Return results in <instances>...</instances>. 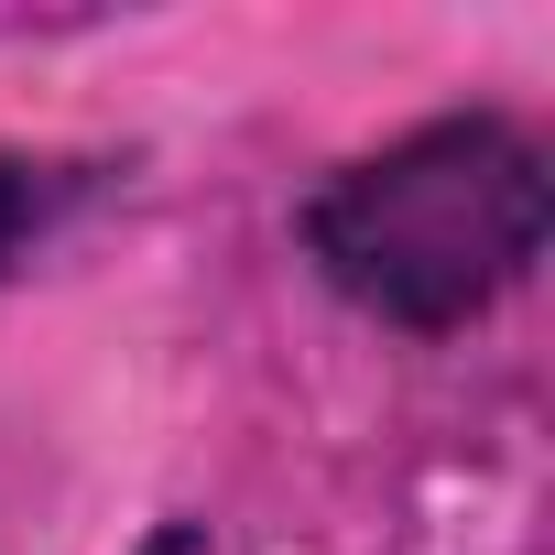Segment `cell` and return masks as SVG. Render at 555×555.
<instances>
[{"label":"cell","mask_w":555,"mask_h":555,"mask_svg":"<svg viewBox=\"0 0 555 555\" xmlns=\"http://www.w3.org/2000/svg\"><path fill=\"white\" fill-rule=\"evenodd\" d=\"M544 218H555L544 153L512 120L468 109V120H425V131L382 142L371 164H349L338 185H317L306 250L349 306L436 338L533 272Z\"/></svg>","instance_id":"6da1fadb"},{"label":"cell","mask_w":555,"mask_h":555,"mask_svg":"<svg viewBox=\"0 0 555 555\" xmlns=\"http://www.w3.org/2000/svg\"><path fill=\"white\" fill-rule=\"evenodd\" d=\"M44 196H55V185H44V164L0 153V261H12V250H23L34 229H44Z\"/></svg>","instance_id":"7a4b0ae2"},{"label":"cell","mask_w":555,"mask_h":555,"mask_svg":"<svg viewBox=\"0 0 555 555\" xmlns=\"http://www.w3.org/2000/svg\"><path fill=\"white\" fill-rule=\"evenodd\" d=\"M142 555H207V533H196V522H153V533H142Z\"/></svg>","instance_id":"3957f363"}]
</instances>
